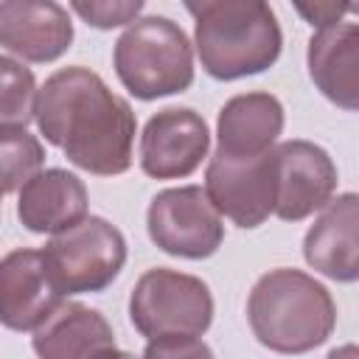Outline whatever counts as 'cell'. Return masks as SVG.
Listing matches in <instances>:
<instances>
[{
	"label": "cell",
	"instance_id": "obj_1",
	"mask_svg": "<svg viewBox=\"0 0 359 359\" xmlns=\"http://www.w3.org/2000/svg\"><path fill=\"white\" fill-rule=\"evenodd\" d=\"M34 121L42 137L81 171L115 177L132 168L135 112L90 67L73 65L48 76L36 90Z\"/></svg>",
	"mask_w": 359,
	"mask_h": 359
},
{
	"label": "cell",
	"instance_id": "obj_2",
	"mask_svg": "<svg viewBox=\"0 0 359 359\" xmlns=\"http://www.w3.org/2000/svg\"><path fill=\"white\" fill-rule=\"evenodd\" d=\"M194 14V45L208 76L233 81L269 70L283 48L278 17L264 0L185 3Z\"/></svg>",
	"mask_w": 359,
	"mask_h": 359
},
{
	"label": "cell",
	"instance_id": "obj_3",
	"mask_svg": "<svg viewBox=\"0 0 359 359\" xmlns=\"http://www.w3.org/2000/svg\"><path fill=\"white\" fill-rule=\"evenodd\" d=\"M247 320L255 339L275 353H309L320 348L337 325L331 292L300 269H269L247 297Z\"/></svg>",
	"mask_w": 359,
	"mask_h": 359
},
{
	"label": "cell",
	"instance_id": "obj_4",
	"mask_svg": "<svg viewBox=\"0 0 359 359\" xmlns=\"http://www.w3.org/2000/svg\"><path fill=\"white\" fill-rule=\"evenodd\" d=\"M112 65L121 84L140 101L182 93L194 84V45L168 17H137L115 42Z\"/></svg>",
	"mask_w": 359,
	"mask_h": 359
},
{
	"label": "cell",
	"instance_id": "obj_5",
	"mask_svg": "<svg viewBox=\"0 0 359 359\" xmlns=\"http://www.w3.org/2000/svg\"><path fill=\"white\" fill-rule=\"evenodd\" d=\"M129 320L146 339L202 337L213 323V294L196 275L154 266L129 294Z\"/></svg>",
	"mask_w": 359,
	"mask_h": 359
},
{
	"label": "cell",
	"instance_id": "obj_6",
	"mask_svg": "<svg viewBox=\"0 0 359 359\" xmlns=\"http://www.w3.org/2000/svg\"><path fill=\"white\" fill-rule=\"evenodd\" d=\"M42 255L65 297L104 292L126 264V238L112 222L87 216L70 230L50 236Z\"/></svg>",
	"mask_w": 359,
	"mask_h": 359
},
{
	"label": "cell",
	"instance_id": "obj_7",
	"mask_svg": "<svg viewBox=\"0 0 359 359\" xmlns=\"http://www.w3.org/2000/svg\"><path fill=\"white\" fill-rule=\"evenodd\" d=\"M149 238L174 258H210L224 241L222 216L208 202L199 185L160 191L146 210Z\"/></svg>",
	"mask_w": 359,
	"mask_h": 359
},
{
	"label": "cell",
	"instance_id": "obj_8",
	"mask_svg": "<svg viewBox=\"0 0 359 359\" xmlns=\"http://www.w3.org/2000/svg\"><path fill=\"white\" fill-rule=\"evenodd\" d=\"M205 196L219 216L252 230L275 213V146L258 157L213 154L205 171Z\"/></svg>",
	"mask_w": 359,
	"mask_h": 359
},
{
	"label": "cell",
	"instance_id": "obj_9",
	"mask_svg": "<svg viewBox=\"0 0 359 359\" xmlns=\"http://www.w3.org/2000/svg\"><path fill=\"white\" fill-rule=\"evenodd\" d=\"M210 149V129L191 107H165L140 135V168L154 180L191 177Z\"/></svg>",
	"mask_w": 359,
	"mask_h": 359
},
{
	"label": "cell",
	"instance_id": "obj_10",
	"mask_svg": "<svg viewBox=\"0 0 359 359\" xmlns=\"http://www.w3.org/2000/svg\"><path fill=\"white\" fill-rule=\"evenodd\" d=\"M275 216L300 222L323 210L337 191V165L331 154L311 140L275 143Z\"/></svg>",
	"mask_w": 359,
	"mask_h": 359
},
{
	"label": "cell",
	"instance_id": "obj_11",
	"mask_svg": "<svg viewBox=\"0 0 359 359\" xmlns=\"http://www.w3.org/2000/svg\"><path fill=\"white\" fill-rule=\"evenodd\" d=\"M62 303L42 250L20 247L0 258V325L36 331Z\"/></svg>",
	"mask_w": 359,
	"mask_h": 359
},
{
	"label": "cell",
	"instance_id": "obj_12",
	"mask_svg": "<svg viewBox=\"0 0 359 359\" xmlns=\"http://www.w3.org/2000/svg\"><path fill=\"white\" fill-rule=\"evenodd\" d=\"M73 42V22L53 0L0 3V48L25 62H53Z\"/></svg>",
	"mask_w": 359,
	"mask_h": 359
},
{
	"label": "cell",
	"instance_id": "obj_13",
	"mask_svg": "<svg viewBox=\"0 0 359 359\" xmlns=\"http://www.w3.org/2000/svg\"><path fill=\"white\" fill-rule=\"evenodd\" d=\"M306 264L337 280L353 283L359 278V196L342 194L331 199L303 238Z\"/></svg>",
	"mask_w": 359,
	"mask_h": 359
},
{
	"label": "cell",
	"instance_id": "obj_14",
	"mask_svg": "<svg viewBox=\"0 0 359 359\" xmlns=\"http://www.w3.org/2000/svg\"><path fill=\"white\" fill-rule=\"evenodd\" d=\"M90 196L84 182L65 168H45L34 174L17 199V216L31 233H65L81 219H87Z\"/></svg>",
	"mask_w": 359,
	"mask_h": 359
},
{
	"label": "cell",
	"instance_id": "obj_15",
	"mask_svg": "<svg viewBox=\"0 0 359 359\" xmlns=\"http://www.w3.org/2000/svg\"><path fill=\"white\" fill-rule=\"evenodd\" d=\"M309 76L337 107L359 109V25L339 20L309 39Z\"/></svg>",
	"mask_w": 359,
	"mask_h": 359
},
{
	"label": "cell",
	"instance_id": "obj_16",
	"mask_svg": "<svg viewBox=\"0 0 359 359\" xmlns=\"http://www.w3.org/2000/svg\"><path fill=\"white\" fill-rule=\"evenodd\" d=\"M283 132V104L272 93L233 95L216 121V154L258 157L269 151Z\"/></svg>",
	"mask_w": 359,
	"mask_h": 359
},
{
	"label": "cell",
	"instance_id": "obj_17",
	"mask_svg": "<svg viewBox=\"0 0 359 359\" xmlns=\"http://www.w3.org/2000/svg\"><path fill=\"white\" fill-rule=\"evenodd\" d=\"M39 359H93L104 348H115V331L107 317L84 303L65 300L31 337Z\"/></svg>",
	"mask_w": 359,
	"mask_h": 359
},
{
	"label": "cell",
	"instance_id": "obj_18",
	"mask_svg": "<svg viewBox=\"0 0 359 359\" xmlns=\"http://www.w3.org/2000/svg\"><path fill=\"white\" fill-rule=\"evenodd\" d=\"M36 90L31 67L0 53V132L28 129L34 121Z\"/></svg>",
	"mask_w": 359,
	"mask_h": 359
},
{
	"label": "cell",
	"instance_id": "obj_19",
	"mask_svg": "<svg viewBox=\"0 0 359 359\" xmlns=\"http://www.w3.org/2000/svg\"><path fill=\"white\" fill-rule=\"evenodd\" d=\"M45 149L28 129L0 132V196L20 191L34 174L42 171Z\"/></svg>",
	"mask_w": 359,
	"mask_h": 359
},
{
	"label": "cell",
	"instance_id": "obj_20",
	"mask_svg": "<svg viewBox=\"0 0 359 359\" xmlns=\"http://www.w3.org/2000/svg\"><path fill=\"white\" fill-rule=\"evenodd\" d=\"M70 8L93 28H118V25H129L140 17L143 3L140 0H73Z\"/></svg>",
	"mask_w": 359,
	"mask_h": 359
},
{
	"label": "cell",
	"instance_id": "obj_21",
	"mask_svg": "<svg viewBox=\"0 0 359 359\" xmlns=\"http://www.w3.org/2000/svg\"><path fill=\"white\" fill-rule=\"evenodd\" d=\"M143 359H216L210 345L199 337H160L149 339Z\"/></svg>",
	"mask_w": 359,
	"mask_h": 359
},
{
	"label": "cell",
	"instance_id": "obj_22",
	"mask_svg": "<svg viewBox=\"0 0 359 359\" xmlns=\"http://www.w3.org/2000/svg\"><path fill=\"white\" fill-rule=\"evenodd\" d=\"M351 6H337V3H314V6H303L297 3V11L317 28H328V25H337L339 17L348 11Z\"/></svg>",
	"mask_w": 359,
	"mask_h": 359
},
{
	"label": "cell",
	"instance_id": "obj_23",
	"mask_svg": "<svg viewBox=\"0 0 359 359\" xmlns=\"http://www.w3.org/2000/svg\"><path fill=\"white\" fill-rule=\"evenodd\" d=\"M325 359H359V351H356V345H339Z\"/></svg>",
	"mask_w": 359,
	"mask_h": 359
},
{
	"label": "cell",
	"instance_id": "obj_24",
	"mask_svg": "<svg viewBox=\"0 0 359 359\" xmlns=\"http://www.w3.org/2000/svg\"><path fill=\"white\" fill-rule=\"evenodd\" d=\"M93 359H137V356L129 353V351H121V348H104V351H98Z\"/></svg>",
	"mask_w": 359,
	"mask_h": 359
}]
</instances>
